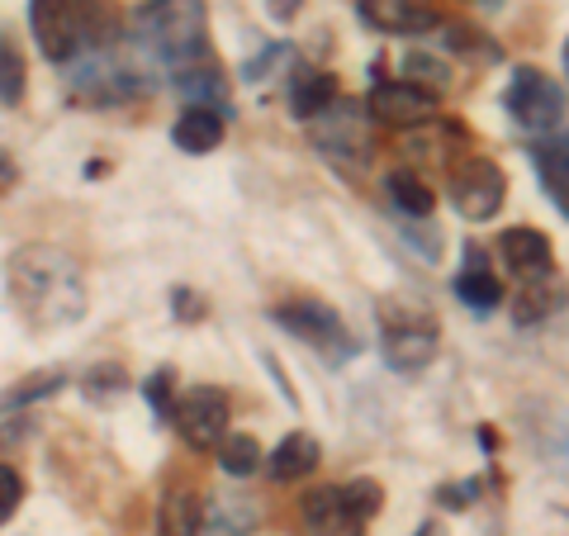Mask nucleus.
Returning a JSON list of instances; mask_svg holds the SVG:
<instances>
[{"instance_id":"nucleus-15","label":"nucleus","mask_w":569,"mask_h":536,"mask_svg":"<svg viewBox=\"0 0 569 536\" xmlns=\"http://www.w3.org/2000/svg\"><path fill=\"white\" fill-rule=\"evenodd\" d=\"M318 460H323V446H318V437L309 433H290L276 451H271V479H280V485H290V479H305L318 470Z\"/></svg>"},{"instance_id":"nucleus-21","label":"nucleus","mask_w":569,"mask_h":536,"mask_svg":"<svg viewBox=\"0 0 569 536\" xmlns=\"http://www.w3.org/2000/svg\"><path fill=\"white\" fill-rule=\"evenodd\" d=\"M531 441H537L546 466L569 479V418L556 414V408H546L541 423H531Z\"/></svg>"},{"instance_id":"nucleus-18","label":"nucleus","mask_w":569,"mask_h":536,"mask_svg":"<svg viewBox=\"0 0 569 536\" xmlns=\"http://www.w3.org/2000/svg\"><path fill=\"white\" fill-rule=\"evenodd\" d=\"M385 195H389V205H395L399 214H408V219H427V214L437 209L432 186H427L418 171H408V167H395L385 176Z\"/></svg>"},{"instance_id":"nucleus-33","label":"nucleus","mask_w":569,"mask_h":536,"mask_svg":"<svg viewBox=\"0 0 569 536\" xmlns=\"http://www.w3.org/2000/svg\"><path fill=\"white\" fill-rule=\"evenodd\" d=\"M418 536H441V532H437V523H427V527H422Z\"/></svg>"},{"instance_id":"nucleus-24","label":"nucleus","mask_w":569,"mask_h":536,"mask_svg":"<svg viewBox=\"0 0 569 536\" xmlns=\"http://www.w3.org/2000/svg\"><path fill=\"white\" fill-rule=\"evenodd\" d=\"M403 81H413L418 91H427V96H441L451 86V71H447L441 58H432V52H408L403 58Z\"/></svg>"},{"instance_id":"nucleus-19","label":"nucleus","mask_w":569,"mask_h":536,"mask_svg":"<svg viewBox=\"0 0 569 536\" xmlns=\"http://www.w3.org/2000/svg\"><path fill=\"white\" fill-rule=\"evenodd\" d=\"M157 527H162V536H200L204 532V498L194 489H171L162 498V513H157Z\"/></svg>"},{"instance_id":"nucleus-35","label":"nucleus","mask_w":569,"mask_h":536,"mask_svg":"<svg viewBox=\"0 0 569 536\" xmlns=\"http://www.w3.org/2000/svg\"><path fill=\"white\" fill-rule=\"evenodd\" d=\"M565 77H569V39H565Z\"/></svg>"},{"instance_id":"nucleus-29","label":"nucleus","mask_w":569,"mask_h":536,"mask_svg":"<svg viewBox=\"0 0 569 536\" xmlns=\"http://www.w3.org/2000/svg\"><path fill=\"white\" fill-rule=\"evenodd\" d=\"M550 309H556V299H550V290H541V285H531V290L518 299V324H537V318H546Z\"/></svg>"},{"instance_id":"nucleus-14","label":"nucleus","mask_w":569,"mask_h":536,"mask_svg":"<svg viewBox=\"0 0 569 536\" xmlns=\"http://www.w3.org/2000/svg\"><path fill=\"white\" fill-rule=\"evenodd\" d=\"M456 299L479 318L493 314L498 304H503V280L489 271V261H485V252H479L475 242L466 247V271L456 276Z\"/></svg>"},{"instance_id":"nucleus-26","label":"nucleus","mask_w":569,"mask_h":536,"mask_svg":"<svg viewBox=\"0 0 569 536\" xmlns=\"http://www.w3.org/2000/svg\"><path fill=\"white\" fill-rule=\"evenodd\" d=\"M62 385V375H33V380H24L20 389H10V395H0V408H14V404H29V399H43V395H52V389Z\"/></svg>"},{"instance_id":"nucleus-34","label":"nucleus","mask_w":569,"mask_h":536,"mask_svg":"<svg viewBox=\"0 0 569 536\" xmlns=\"http://www.w3.org/2000/svg\"><path fill=\"white\" fill-rule=\"evenodd\" d=\"M560 328L569 332V299H565V314H560Z\"/></svg>"},{"instance_id":"nucleus-6","label":"nucleus","mask_w":569,"mask_h":536,"mask_svg":"<svg viewBox=\"0 0 569 536\" xmlns=\"http://www.w3.org/2000/svg\"><path fill=\"white\" fill-rule=\"evenodd\" d=\"M447 195H451V205L460 209V219H470V224H485L493 219L498 209H503V195H508V181H503V171H498L489 157H460V162L451 167V181H447Z\"/></svg>"},{"instance_id":"nucleus-20","label":"nucleus","mask_w":569,"mask_h":536,"mask_svg":"<svg viewBox=\"0 0 569 536\" xmlns=\"http://www.w3.org/2000/svg\"><path fill=\"white\" fill-rule=\"evenodd\" d=\"M332 100H337V81L328 77V71H299V77L290 81V115L295 119L313 123Z\"/></svg>"},{"instance_id":"nucleus-1","label":"nucleus","mask_w":569,"mask_h":536,"mask_svg":"<svg viewBox=\"0 0 569 536\" xmlns=\"http://www.w3.org/2000/svg\"><path fill=\"white\" fill-rule=\"evenodd\" d=\"M10 285L20 299V314L39 328L77 324L86 314V285L77 276V261L52 252V247H24L10 261Z\"/></svg>"},{"instance_id":"nucleus-2","label":"nucleus","mask_w":569,"mask_h":536,"mask_svg":"<svg viewBox=\"0 0 569 536\" xmlns=\"http://www.w3.org/2000/svg\"><path fill=\"white\" fill-rule=\"evenodd\" d=\"M133 43L142 58L181 77L209 58V20L200 0H148L133 10Z\"/></svg>"},{"instance_id":"nucleus-10","label":"nucleus","mask_w":569,"mask_h":536,"mask_svg":"<svg viewBox=\"0 0 569 536\" xmlns=\"http://www.w3.org/2000/svg\"><path fill=\"white\" fill-rule=\"evenodd\" d=\"M305 527L313 536H361L370 523L351 508L342 485H323V489L305 494Z\"/></svg>"},{"instance_id":"nucleus-7","label":"nucleus","mask_w":569,"mask_h":536,"mask_svg":"<svg viewBox=\"0 0 569 536\" xmlns=\"http://www.w3.org/2000/svg\"><path fill=\"white\" fill-rule=\"evenodd\" d=\"M313 142L337 162L366 167L370 162V115L361 110V100H342L337 96L323 115L313 119Z\"/></svg>"},{"instance_id":"nucleus-9","label":"nucleus","mask_w":569,"mask_h":536,"mask_svg":"<svg viewBox=\"0 0 569 536\" xmlns=\"http://www.w3.org/2000/svg\"><path fill=\"white\" fill-rule=\"evenodd\" d=\"M366 115L389 129H422L437 115V96L418 91L413 81H376V91L366 100Z\"/></svg>"},{"instance_id":"nucleus-16","label":"nucleus","mask_w":569,"mask_h":536,"mask_svg":"<svg viewBox=\"0 0 569 536\" xmlns=\"http://www.w3.org/2000/svg\"><path fill=\"white\" fill-rule=\"evenodd\" d=\"M531 167L541 176V190L550 195V205L565 214L569 224V138L565 142H546V148H531Z\"/></svg>"},{"instance_id":"nucleus-25","label":"nucleus","mask_w":569,"mask_h":536,"mask_svg":"<svg viewBox=\"0 0 569 536\" xmlns=\"http://www.w3.org/2000/svg\"><path fill=\"white\" fill-rule=\"evenodd\" d=\"M24 96V58L14 43H0V100Z\"/></svg>"},{"instance_id":"nucleus-31","label":"nucleus","mask_w":569,"mask_h":536,"mask_svg":"<svg viewBox=\"0 0 569 536\" xmlns=\"http://www.w3.org/2000/svg\"><path fill=\"white\" fill-rule=\"evenodd\" d=\"M14 181H20V167H14L10 157L0 152V195H6V190H14Z\"/></svg>"},{"instance_id":"nucleus-13","label":"nucleus","mask_w":569,"mask_h":536,"mask_svg":"<svg viewBox=\"0 0 569 536\" xmlns=\"http://www.w3.org/2000/svg\"><path fill=\"white\" fill-rule=\"evenodd\" d=\"M503 261H508V271L518 276L522 285H541L550 280V271H556V252H550V242L546 234H537V228H508L503 234Z\"/></svg>"},{"instance_id":"nucleus-4","label":"nucleus","mask_w":569,"mask_h":536,"mask_svg":"<svg viewBox=\"0 0 569 536\" xmlns=\"http://www.w3.org/2000/svg\"><path fill=\"white\" fill-rule=\"evenodd\" d=\"M503 105H508V119L522 133H556L565 123V91L537 67H512Z\"/></svg>"},{"instance_id":"nucleus-8","label":"nucleus","mask_w":569,"mask_h":536,"mask_svg":"<svg viewBox=\"0 0 569 536\" xmlns=\"http://www.w3.org/2000/svg\"><path fill=\"white\" fill-rule=\"evenodd\" d=\"M176 433L186 437L190 451H213L223 437H228V395L223 389H190V395H181V404H176Z\"/></svg>"},{"instance_id":"nucleus-12","label":"nucleus","mask_w":569,"mask_h":536,"mask_svg":"<svg viewBox=\"0 0 569 536\" xmlns=\"http://www.w3.org/2000/svg\"><path fill=\"white\" fill-rule=\"evenodd\" d=\"M29 24L33 39L48 52L52 62H71L77 58V14H71L67 0H29Z\"/></svg>"},{"instance_id":"nucleus-3","label":"nucleus","mask_w":569,"mask_h":536,"mask_svg":"<svg viewBox=\"0 0 569 536\" xmlns=\"http://www.w3.org/2000/svg\"><path fill=\"white\" fill-rule=\"evenodd\" d=\"M380 343H385L389 370L418 375V370L432 366V356H437V324L427 309H418V304H385Z\"/></svg>"},{"instance_id":"nucleus-17","label":"nucleus","mask_w":569,"mask_h":536,"mask_svg":"<svg viewBox=\"0 0 569 536\" xmlns=\"http://www.w3.org/2000/svg\"><path fill=\"white\" fill-rule=\"evenodd\" d=\"M171 142L181 152L190 157H200V152H213L223 142V115H213V110H181V119L171 123Z\"/></svg>"},{"instance_id":"nucleus-5","label":"nucleus","mask_w":569,"mask_h":536,"mask_svg":"<svg viewBox=\"0 0 569 536\" xmlns=\"http://www.w3.org/2000/svg\"><path fill=\"white\" fill-rule=\"evenodd\" d=\"M271 324L295 332L299 343H309L318 356H328V361H347V356L356 351V337L347 332L342 314H337L332 304H318V299L280 304V309H271Z\"/></svg>"},{"instance_id":"nucleus-23","label":"nucleus","mask_w":569,"mask_h":536,"mask_svg":"<svg viewBox=\"0 0 569 536\" xmlns=\"http://www.w3.org/2000/svg\"><path fill=\"white\" fill-rule=\"evenodd\" d=\"M219 466H223V475H233V479H247V475H257L261 470V441L252 437V433H228L219 446Z\"/></svg>"},{"instance_id":"nucleus-32","label":"nucleus","mask_w":569,"mask_h":536,"mask_svg":"<svg viewBox=\"0 0 569 536\" xmlns=\"http://www.w3.org/2000/svg\"><path fill=\"white\" fill-rule=\"evenodd\" d=\"M295 10H299V0H271V14H276V20H295Z\"/></svg>"},{"instance_id":"nucleus-27","label":"nucleus","mask_w":569,"mask_h":536,"mask_svg":"<svg viewBox=\"0 0 569 536\" xmlns=\"http://www.w3.org/2000/svg\"><path fill=\"white\" fill-rule=\"evenodd\" d=\"M280 62H290V48H284V43H271V48H261L257 58L242 67V81H266V71H276Z\"/></svg>"},{"instance_id":"nucleus-22","label":"nucleus","mask_w":569,"mask_h":536,"mask_svg":"<svg viewBox=\"0 0 569 536\" xmlns=\"http://www.w3.org/2000/svg\"><path fill=\"white\" fill-rule=\"evenodd\" d=\"M176 96H181L190 110H213V115H228V100H223V81L213 67H190L176 77Z\"/></svg>"},{"instance_id":"nucleus-11","label":"nucleus","mask_w":569,"mask_h":536,"mask_svg":"<svg viewBox=\"0 0 569 536\" xmlns=\"http://www.w3.org/2000/svg\"><path fill=\"white\" fill-rule=\"evenodd\" d=\"M356 14L380 33H432L441 24L432 0H356Z\"/></svg>"},{"instance_id":"nucleus-30","label":"nucleus","mask_w":569,"mask_h":536,"mask_svg":"<svg viewBox=\"0 0 569 536\" xmlns=\"http://www.w3.org/2000/svg\"><path fill=\"white\" fill-rule=\"evenodd\" d=\"M167 380H171L167 370H157L152 380H148V399H152V408H157V414H162V418H171V404H167Z\"/></svg>"},{"instance_id":"nucleus-28","label":"nucleus","mask_w":569,"mask_h":536,"mask_svg":"<svg viewBox=\"0 0 569 536\" xmlns=\"http://www.w3.org/2000/svg\"><path fill=\"white\" fill-rule=\"evenodd\" d=\"M20 498H24V479L10 466H0V523H10L14 508H20Z\"/></svg>"}]
</instances>
